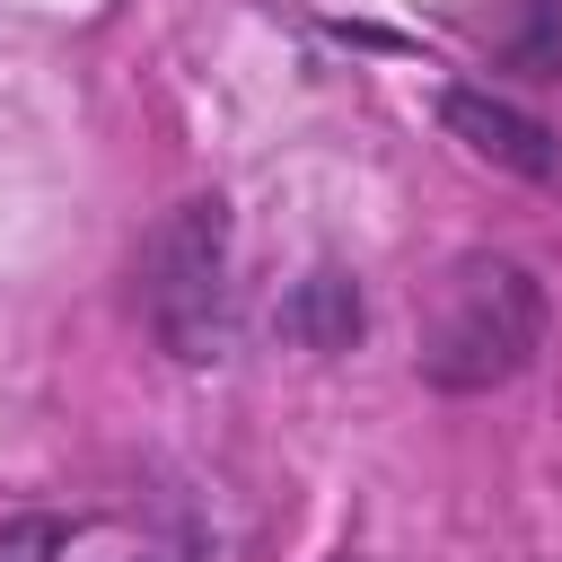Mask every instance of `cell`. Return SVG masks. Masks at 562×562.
Segmentation results:
<instances>
[{"label": "cell", "instance_id": "7a4b0ae2", "mask_svg": "<svg viewBox=\"0 0 562 562\" xmlns=\"http://www.w3.org/2000/svg\"><path fill=\"white\" fill-rule=\"evenodd\" d=\"M140 299L176 360H193V369L228 360V202L220 193H193L149 228Z\"/></svg>", "mask_w": 562, "mask_h": 562}, {"label": "cell", "instance_id": "5b68a950", "mask_svg": "<svg viewBox=\"0 0 562 562\" xmlns=\"http://www.w3.org/2000/svg\"><path fill=\"white\" fill-rule=\"evenodd\" d=\"M61 518H9L0 527V562H61Z\"/></svg>", "mask_w": 562, "mask_h": 562}, {"label": "cell", "instance_id": "6da1fadb", "mask_svg": "<svg viewBox=\"0 0 562 562\" xmlns=\"http://www.w3.org/2000/svg\"><path fill=\"white\" fill-rule=\"evenodd\" d=\"M544 351V281L518 255H457L422 307V378L439 395H492Z\"/></svg>", "mask_w": 562, "mask_h": 562}, {"label": "cell", "instance_id": "3957f363", "mask_svg": "<svg viewBox=\"0 0 562 562\" xmlns=\"http://www.w3.org/2000/svg\"><path fill=\"white\" fill-rule=\"evenodd\" d=\"M439 123H448L474 158H492V167H509V176H527V184H553V176H562V140H553L536 114H518L509 97L448 88V97H439Z\"/></svg>", "mask_w": 562, "mask_h": 562}, {"label": "cell", "instance_id": "277c9868", "mask_svg": "<svg viewBox=\"0 0 562 562\" xmlns=\"http://www.w3.org/2000/svg\"><path fill=\"white\" fill-rule=\"evenodd\" d=\"M281 334H290V342H307V351H342V342L360 334V290H351V272L316 263V272L290 290V307H281Z\"/></svg>", "mask_w": 562, "mask_h": 562}]
</instances>
